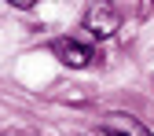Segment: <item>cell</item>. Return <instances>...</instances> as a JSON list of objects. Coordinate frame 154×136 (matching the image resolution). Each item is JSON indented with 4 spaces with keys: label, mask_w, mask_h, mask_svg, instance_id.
<instances>
[{
    "label": "cell",
    "mask_w": 154,
    "mask_h": 136,
    "mask_svg": "<svg viewBox=\"0 0 154 136\" xmlns=\"http://www.w3.org/2000/svg\"><path fill=\"white\" fill-rule=\"evenodd\" d=\"M85 30L92 33V37H114L121 30V15H118V8L110 4V0H95V4L85 11Z\"/></svg>",
    "instance_id": "6da1fadb"
},
{
    "label": "cell",
    "mask_w": 154,
    "mask_h": 136,
    "mask_svg": "<svg viewBox=\"0 0 154 136\" xmlns=\"http://www.w3.org/2000/svg\"><path fill=\"white\" fill-rule=\"evenodd\" d=\"M51 55H55L63 66H70V70H85V66H92V59H95V52H92L88 44H81V41H73V37H59V41L51 44Z\"/></svg>",
    "instance_id": "7a4b0ae2"
},
{
    "label": "cell",
    "mask_w": 154,
    "mask_h": 136,
    "mask_svg": "<svg viewBox=\"0 0 154 136\" xmlns=\"http://www.w3.org/2000/svg\"><path fill=\"white\" fill-rule=\"evenodd\" d=\"M103 132L106 136H154L140 118H132V114H125V110H110L103 118Z\"/></svg>",
    "instance_id": "3957f363"
},
{
    "label": "cell",
    "mask_w": 154,
    "mask_h": 136,
    "mask_svg": "<svg viewBox=\"0 0 154 136\" xmlns=\"http://www.w3.org/2000/svg\"><path fill=\"white\" fill-rule=\"evenodd\" d=\"M8 4H15V8H22V11H26V8H33V4H37V0H8Z\"/></svg>",
    "instance_id": "277c9868"
}]
</instances>
